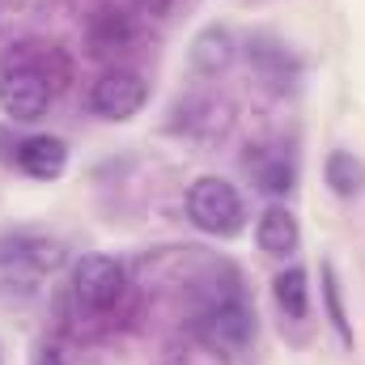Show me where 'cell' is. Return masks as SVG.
Returning <instances> with one entry per match:
<instances>
[{"label":"cell","instance_id":"obj_1","mask_svg":"<svg viewBox=\"0 0 365 365\" xmlns=\"http://www.w3.org/2000/svg\"><path fill=\"white\" fill-rule=\"evenodd\" d=\"M187 217L195 230H204L212 238H234L247 225V208H242L238 187L230 179H217V175H204L187 187Z\"/></svg>","mask_w":365,"mask_h":365},{"label":"cell","instance_id":"obj_2","mask_svg":"<svg viewBox=\"0 0 365 365\" xmlns=\"http://www.w3.org/2000/svg\"><path fill=\"white\" fill-rule=\"evenodd\" d=\"M195 331L204 336V344H212L221 353H242L255 340V310H251V302L238 289L217 293V297H208L200 306Z\"/></svg>","mask_w":365,"mask_h":365},{"label":"cell","instance_id":"obj_3","mask_svg":"<svg viewBox=\"0 0 365 365\" xmlns=\"http://www.w3.org/2000/svg\"><path fill=\"white\" fill-rule=\"evenodd\" d=\"M145 102H149V81L132 68L102 73L90 90V110L98 119H110V123H128L132 115H140Z\"/></svg>","mask_w":365,"mask_h":365},{"label":"cell","instance_id":"obj_4","mask_svg":"<svg viewBox=\"0 0 365 365\" xmlns=\"http://www.w3.org/2000/svg\"><path fill=\"white\" fill-rule=\"evenodd\" d=\"M0 110L17 123H38L51 110V86L34 68H4L0 73Z\"/></svg>","mask_w":365,"mask_h":365},{"label":"cell","instance_id":"obj_5","mask_svg":"<svg viewBox=\"0 0 365 365\" xmlns=\"http://www.w3.org/2000/svg\"><path fill=\"white\" fill-rule=\"evenodd\" d=\"M123 293V264L110 255H81L73 264V297L90 310L115 306Z\"/></svg>","mask_w":365,"mask_h":365},{"label":"cell","instance_id":"obj_6","mask_svg":"<svg viewBox=\"0 0 365 365\" xmlns=\"http://www.w3.org/2000/svg\"><path fill=\"white\" fill-rule=\"evenodd\" d=\"M17 166L38 182H51L68 170V145L60 136H30L17 145Z\"/></svg>","mask_w":365,"mask_h":365},{"label":"cell","instance_id":"obj_7","mask_svg":"<svg viewBox=\"0 0 365 365\" xmlns=\"http://www.w3.org/2000/svg\"><path fill=\"white\" fill-rule=\"evenodd\" d=\"M234 56H238V43H234V34H230L225 26H204V30L191 38V68H195L200 77L225 73V68L234 64Z\"/></svg>","mask_w":365,"mask_h":365},{"label":"cell","instance_id":"obj_8","mask_svg":"<svg viewBox=\"0 0 365 365\" xmlns=\"http://www.w3.org/2000/svg\"><path fill=\"white\" fill-rule=\"evenodd\" d=\"M255 242H259V251H264V255H272V259L293 255V251H297V242H302L297 217H293L284 204H272V208L255 221Z\"/></svg>","mask_w":365,"mask_h":365},{"label":"cell","instance_id":"obj_9","mask_svg":"<svg viewBox=\"0 0 365 365\" xmlns=\"http://www.w3.org/2000/svg\"><path fill=\"white\" fill-rule=\"evenodd\" d=\"M247 56H251L255 73H259L272 90H289V86L297 81V60H293L280 43H272V38H255Z\"/></svg>","mask_w":365,"mask_h":365},{"label":"cell","instance_id":"obj_10","mask_svg":"<svg viewBox=\"0 0 365 365\" xmlns=\"http://www.w3.org/2000/svg\"><path fill=\"white\" fill-rule=\"evenodd\" d=\"M323 179H327V187H331L336 195L353 200V195L365 191V162L353 158L349 149H336V153H327V162H323Z\"/></svg>","mask_w":365,"mask_h":365},{"label":"cell","instance_id":"obj_11","mask_svg":"<svg viewBox=\"0 0 365 365\" xmlns=\"http://www.w3.org/2000/svg\"><path fill=\"white\" fill-rule=\"evenodd\" d=\"M0 259L30 264V268H38V272H51V268H60V264H64V247H60L56 238H13V242L4 247V255H0Z\"/></svg>","mask_w":365,"mask_h":365},{"label":"cell","instance_id":"obj_12","mask_svg":"<svg viewBox=\"0 0 365 365\" xmlns=\"http://www.w3.org/2000/svg\"><path fill=\"white\" fill-rule=\"evenodd\" d=\"M272 297L289 319H306V310H310V284H306V272H302V268L280 272L272 280Z\"/></svg>","mask_w":365,"mask_h":365},{"label":"cell","instance_id":"obj_13","mask_svg":"<svg viewBox=\"0 0 365 365\" xmlns=\"http://www.w3.org/2000/svg\"><path fill=\"white\" fill-rule=\"evenodd\" d=\"M247 166L255 170V179L264 191H272V195H284L289 187H293V166L280 158V153H264V158H247Z\"/></svg>","mask_w":365,"mask_h":365},{"label":"cell","instance_id":"obj_14","mask_svg":"<svg viewBox=\"0 0 365 365\" xmlns=\"http://www.w3.org/2000/svg\"><path fill=\"white\" fill-rule=\"evenodd\" d=\"M323 302H327L331 327H336L340 340L353 349V327H349V314H344V302H340V280H336V268H331V264H323Z\"/></svg>","mask_w":365,"mask_h":365},{"label":"cell","instance_id":"obj_15","mask_svg":"<svg viewBox=\"0 0 365 365\" xmlns=\"http://www.w3.org/2000/svg\"><path fill=\"white\" fill-rule=\"evenodd\" d=\"M140 4H145V9H149V13H162V9H166V4H170V0H140Z\"/></svg>","mask_w":365,"mask_h":365}]
</instances>
